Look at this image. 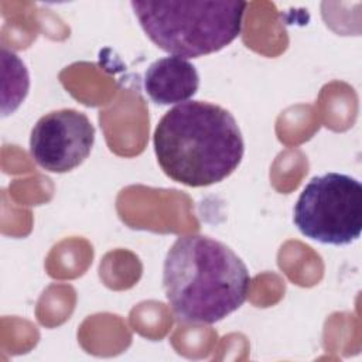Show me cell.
<instances>
[{
    "mask_svg": "<svg viewBox=\"0 0 362 362\" xmlns=\"http://www.w3.org/2000/svg\"><path fill=\"white\" fill-rule=\"evenodd\" d=\"M146 35L167 54L198 58L233 42L247 3L238 0L132 1Z\"/></svg>",
    "mask_w": 362,
    "mask_h": 362,
    "instance_id": "3957f363",
    "label": "cell"
},
{
    "mask_svg": "<svg viewBox=\"0 0 362 362\" xmlns=\"http://www.w3.org/2000/svg\"><path fill=\"white\" fill-rule=\"evenodd\" d=\"M153 146L164 174L194 188L223 181L245 153L232 113L202 100L184 102L165 112L156 126Z\"/></svg>",
    "mask_w": 362,
    "mask_h": 362,
    "instance_id": "6da1fadb",
    "label": "cell"
},
{
    "mask_svg": "<svg viewBox=\"0 0 362 362\" xmlns=\"http://www.w3.org/2000/svg\"><path fill=\"white\" fill-rule=\"evenodd\" d=\"M198 86L197 68L188 59L175 55L154 61L144 74L146 93L158 105L188 102Z\"/></svg>",
    "mask_w": 362,
    "mask_h": 362,
    "instance_id": "8992f818",
    "label": "cell"
},
{
    "mask_svg": "<svg viewBox=\"0 0 362 362\" xmlns=\"http://www.w3.org/2000/svg\"><path fill=\"white\" fill-rule=\"evenodd\" d=\"M95 127L75 109H59L40 117L30 136V154L49 173H68L81 165L92 151Z\"/></svg>",
    "mask_w": 362,
    "mask_h": 362,
    "instance_id": "5b68a950",
    "label": "cell"
},
{
    "mask_svg": "<svg viewBox=\"0 0 362 362\" xmlns=\"http://www.w3.org/2000/svg\"><path fill=\"white\" fill-rule=\"evenodd\" d=\"M293 221L305 238L322 245L354 243L362 230L361 182L341 173L313 177L294 205Z\"/></svg>",
    "mask_w": 362,
    "mask_h": 362,
    "instance_id": "277c9868",
    "label": "cell"
},
{
    "mask_svg": "<svg viewBox=\"0 0 362 362\" xmlns=\"http://www.w3.org/2000/svg\"><path fill=\"white\" fill-rule=\"evenodd\" d=\"M163 286L180 321L211 325L246 301L250 274L225 243L204 235H187L178 238L165 255Z\"/></svg>",
    "mask_w": 362,
    "mask_h": 362,
    "instance_id": "7a4b0ae2",
    "label": "cell"
}]
</instances>
